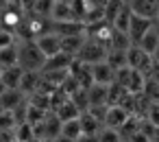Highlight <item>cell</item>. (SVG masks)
Here are the masks:
<instances>
[{
    "label": "cell",
    "instance_id": "obj_1",
    "mask_svg": "<svg viewBox=\"0 0 159 142\" xmlns=\"http://www.w3.org/2000/svg\"><path fill=\"white\" fill-rule=\"evenodd\" d=\"M18 66L26 72H42L46 66V57L33 42H18Z\"/></svg>",
    "mask_w": 159,
    "mask_h": 142
},
{
    "label": "cell",
    "instance_id": "obj_2",
    "mask_svg": "<svg viewBox=\"0 0 159 142\" xmlns=\"http://www.w3.org/2000/svg\"><path fill=\"white\" fill-rule=\"evenodd\" d=\"M107 53H109V46H107L105 42H98V40H94V37H85V42H83V46H81V50H79V55H76V59H81L83 64L94 66V64H98V61H105V59H107Z\"/></svg>",
    "mask_w": 159,
    "mask_h": 142
},
{
    "label": "cell",
    "instance_id": "obj_3",
    "mask_svg": "<svg viewBox=\"0 0 159 142\" xmlns=\"http://www.w3.org/2000/svg\"><path fill=\"white\" fill-rule=\"evenodd\" d=\"M126 64H129V68H133V70H137V72H142L144 74V70L148 72L150 70V64H152V57L150 55H146L139 46H131L129 50H126Z\"/></svg>",
    "mask_w": 159,
    "mask_h": 142
},
{
    "label": "cell",
    "instance_id": "obj_4",
    "mask_svg": "<svg viewBox=\"0 0 159 142\" xmlns=\"http://www.w3.org/2000/svg\"><path fill=\"white\" fill-rule=\"evenodd\" d=\"M35 44H37V48L42 50V55H44L46 59H50V57H55V55L61 53V37H59L57 33L39 35V37L35 40Z\"/></svg>",
    "mask_w": 159,
    "mask_h": 142
},
{
    "label": "cell",
    "instance_id": "obj_5",
    "mask_svg": "<svg viewBox=\"0 0 159 142\" xmlns=\"http://www.w3.org/2000/svg\"><path fill=\"white\" fill-rule=\"evenodd\" d=\"M129 122V109H124L122 105H109L107 107V116H105V127L111 129H122Z\"/></svg>",
    "mask_w": 159,
    "mask_h": 142
},
{
    "label": "cell",
    "instance_id": "obj_6",
    "mask_svg": "<svg viewBox=\"0 0 159 142\" xmlns=\"http://www.w3.org/2000/svg\"><path fill=\"white\" fill-rule=\"evenodd\" d=\"M150 26H152V20L133 13V18H131V26H129V40H131V44H139V40L146 35V31H148Z\"/></svg>",
    "mask_w": 159,
    "mask_h": 142
},
{
    "label": "cell",
    "instance_id": "obj_7",
    "mask_svg": "<svg viewBox=\"0 0 159 142\" xmlns=\"http://www.w3.org/2000/svg\"><path fill=\"white\" fill-rule=\"evenodd\" d=\"M92 79L98 85H111L116 81V70L107 61H98V64L92 66Z\"/></svg>",
    "mask_w": 159,
    "mask_h": 142
},
{
    "label": "cell",
    "instance_id": "obj_8",
    "mask_svg": "<svg viewBox=\"0 0 159 142\" xmlns=\"http://www.w3.org/2000/svg\"><path fill=\"white\" fill-rule=\"evenodd\" d=\"M52 22H68V20H76L74 9H72V0H55L52 7Z\"/></svg>",
    "mask_w": 159,
    "mask_h": 142
},
{
    "label": "cell",
    "instance_id": "obj_9",
    "mask_svg": "<svg viewBox=\"0 0 159 142\" xmlns=\"http://www.w3.org/2000/svg\"><path fill=\"white\" fill-rule=\"evenodd\" d=\"M135 46H139L146 55H150V57H155V53L159 50V29L152 24L148 31H146V35L139 40V44H135Z\"/></svg>",
    "mask_w": 159,
    "mask_h": 142
},
{
    "label": "cell",
    "instance_id": "obj_10",
    "mask_svg": "<svg viewBox=\"0 0 159 142\" xmlns=\"http://www.w3.org/2000/svg\"><path fill=\"white\" fill-rule=\"evenodd\" d=\"M131 11L135 16H142V18H148L152 20L157 16V7H159V0H133V2L129 5Z\"/></svg>",
    "mask_w": 159,
    "mask_h": 142
},
{
    "label": "cell",
    "instance_id": "obj_11",
    "mask_svg": "<svg viewBox=\"0 0 159 142\" xmlns=\"http://www.w3.org/2000/svg\"><path fill=\"white\" fill-rule=\"evenodd\" d=\"M39 85H42V72H24V77H22L18 90L29 98L31 94H35V92L39 90Z\"/></svg>",
    "mask_w": 159,
    "mask_h": 142
},
{
    "label": "cell",
    "instance_id": "obj_12",
    "mask_svg": "<svg viewBox=\"0 0 159 142\" xmlns=\"http://www.w3.org/2000/svg\"><path fill=\"white\" fill-rule=\"evenodd\" d=\"M74 61V57L66 55V53H59L50 59H46V66L42 72H59V70H70V64Z\"/></svg>",
    "mask_w": 159,
    "mask_h": 142
},
{
    "label": "cell",
    "instance_id": "obj_13",
    "mask_svg": "<svg viewBox=\"0 0 159 142\" xmlns=\"http://www.w3.org/2000/svg\"><path fill=\"white\" fill-rule=\"evenodd\" d=\"M87 96H89V107L92 105H109V85H89L87 88Z\"/></svg>",
    "mask_w": 159,
    "mask_h": 142
},
{
    "label": "cell",
    "instance_id": "obj_14",
    "mask_svg": "<svg viewBox=\"0 0 159 142\" xmlns=\"http://www.w3.org/2000/svg\"><path fill=\"white\" fill-rule=\"evenodd\" d=\"M26 101V96L20 92V90H7L2 96H0V107L7 109V111H13L18 105H22Z\"/></svg>",
    "mask_w": 159,
    "mask_h": 142
},
{
    "label": "cell",
    "instance_id": "obj_15",
    "mask_svg": "<svg viewBox=\"0 0 159 142\" xmlns=\"http://www.w3.org/2000/svg\"><path fill=\"white\" fill-rule=\"evenodd\" d=\"M24 68H20V66H13V68H5L2 70V81H5V85L9 88V90H18L20 88V81H22V77H24Z\"/></svg>",
    "mask_w": 159,
    "mask_h": 142
},
{
    "label": "cell",
    "instance_id": "obj_16",
    "mask_svg": "<svg viewBox=\"0 0 159 142\" xmlns=\"http://www.w3.org/2000/svg\"><path fill=\"white\" fill-rule=\"evenodd\" d=\"M79 120H81V127H83V135H98V131L105 127L98 118H94L89 111H83L81 116H79Z\"/></svg>",
    "mask_w": 159,
    "mask_h": 142
},
{
    "label": "cell",
    "instance_id": "obj_17",
    "mask_svg": "<svg viewBox=\"0 0 159 142\" xmlns=\"http://www.w3.org/2000/svg\"><path fill=\"white\" fill-rule=\"evenodd\" d=\"M85 42V35H70V37H61V53L70 55V57H76L81 46Z\"/></svg>",
    "mask_w": 159,
    "mask_h": 142
},
{
    "label": "cell",
    "instance_id": "obj_18",
    "mask_svg": "<svg viewBox=\"0 0 159 142\" xmlns=\"http://www.w3.org/2000/svg\"><path fill=\"white\" fill-rule=\"evenodd\" d=\"M131 18H133V11H131V7H129V5H124V7L120 9V13L116 16V20L111 22V26H113L116 31H120V33H126V35H129Z\"/></svg>",
    "mask_w": 159,
    "mask_h": 142
},
{
    "label": "cell",
    "instance_id": "obj_19",
    "mask_svg": "<svg viewBox=\"0 0 159 142\" xmlns=\"http://www.w3.org/2000/svg\"><path fill=\"white\" fill-rule=\"evenodd\" d=\"M55 116L61 120V122H68V120H74V118H79L81 116V111H79V107L68 98L66 103H61L57 109H55Z\"/></svg>",
    "mask_w": 159,
    "mask_h": 142
},
{
    "label": "cell",
    "instance_id": "obj_20",
    "mask_svg": "<svg viewBox=\"0 0 159 142\" xmlns=\"http://www.w3.org/2000/svg\"><path fill=\"white\" fill-rule=\"evenodd\" d=\"M61 135L79 142V138L83 135V127H81V120L74 118V120H68V122H61Z\"/></svg>",
    "mask_w": 159,
    "mask_h": 142
},
{
    "label": "cell",
    "instance_id": "obj_21",
    "mask_svg": "<svg viewBox=\"0 0 159 142\" xmlns=\"http://www.w3.org/2000/svg\"><path fill=\"white\" fill-rule=\"evenodd\" d=\"M0 66H2V70L18 66V44L7 46V48H0Z\"/></svg>",
    "mask_w": 159,
    "mask_h": 142
},
{
    "label": "cell",
    "instance_id": "obj_22",
    "mask_svg": "<svg viewBox=\"0 0 159 142\" xmlns=\"http://www.w3.org/2000/svg\"><path fill=\"white\" fill-rule=\"evenodd\" d=\"M113 70H120V68H126V50H109L107 53V59H105Z\"/></svg>",
    "mask_w": 159,
    "mask_h": 142
},
{
    "label": "cell",
    "instance_id": "obj_23",
    "mask_svg": "<svg viewBox=\"0 0 159 142\" xmlns=\"http://www.w3.org/2000/svg\"><path fill=\"white\" fill-rule=\"evenodd\" d=\"M70 101L79 107V111H81V114L89 109V96H87V90H85V88H79V90L70 96Z\"/></svg>",
    "mask_w": 159,
    "mask_h": 142
},
{
    "label": "cell",
    "instance_id": "obj_24",
    "mask_svg": "<svg viewBox=\"0 0 159 142\" xmlns=\"http://www.w3.org/2000/svg\"><path fill=\"white\" fill-rule=\"evenodd\" d=\"M52 7H55V0H37L33 13L39 18H50L52 16Z\"/></svg>",
    "mask_w": 159,
    "mask_h": 142
},
{
    "label": "cell",
    "instance_id": "obj_25",
    "mask_svg": "<svg viewBox=\"0 0 159 142\" xmlns=\"http://www.w3.org/2000/svg\"><path fill=\"white\" fill-rule=\"evenodd\" d=\"M98 142H122V135L118 129H111V127H102L98 131Z\"/></svg>",
    "mask_w": 159,
    "mask_h": 142
},
{
    "label": "cell",
    "instance_id": "obj_26",
    "mask_svg": "<svg viewBox=\"0 0 159 142\" xmlns=\"http://www.w3.org/2000/svg\"><path fill=\"white\" fill-rule=\"evenodd\" d=\"M16 118H13V111H0V131H9V129H16Z\"/></svg>",
    "mask_w": 159,
    "mask_h": 142
},
{
    "label": "cell",
    "instance_id": "obj_27",
    "mask_svg": "<svg viewBox=\"0 0 159 142\" xmlns=\"http://www.w3.org/2000/svg\"><path fill=\"white\" fill-rule=\"evenodd\" d=\"M13 44H18V37H16V33H11V31H5V29H0V48H7V46H13Z\"/></svg>",
    "mask_w": 159,
    "mask_h": 142
},
{
    "label": "cell",
    "instance_id": "obj_28",
    "mask_svg": "<svg viewBox=\"0 0 159 142\" xmlns=\"http://www.w3.org/2000/svg\"><path fill=\"white\" fill-rule=\"evenodd\" d=\"M148 122L159 129V103H152L150 105V109H148Z\"/></svg>",
    "mask_w": 159,
    "mask_h": 142
},
{
    "label": "cell",
    "instance_id": "obj_29",
    "mask_svg": "<svg viewBox=\"0 0 159 142\" xmlns=\"http://www.w3.org/2000/svg\"><path fill=\"white\" fill-rule=\"evenodd\" d=\"M35 2H37V0H20V9L24 11V16H31V13H33Z\"/></svg>",
    "mask_w": 159,
    "mask_h": 142
},
{
    "label": "cell",
    "instance_id": "obj_30",
    "mask_svg": "<svg viewBox=\"0 0 159 142\" xmlns=\"http://www.w3.org/2000/svg\"><path fill=\"white\" fill-rule=\"evenodd\" d=\"M79 142H98V135H81Z\"/></svg>",
    "mask_w": 159,
    "mask_h": 142
},
{
    "label": "cell",
    "instance_id": "obj_31",
    "mask_svg": "<svg viewBox=\"0 0 159 142\" xmlns=\"http://www.w3.org/2000/svg\"><path fill=\"white\" fill-rule=\"evenodd\" d=\"M7 90H9V88L5 85V81H2V77H0V96H2V94H5Z\"/></svg>",
    "mask_w": 159,
    "mask_h": 142
},
{
    "label": "cell",
    "instance_id": "obj_32",
    "mask_svg": "<svg viewBox=\"0 0 159 142\" xmlns=\"http://www.w3.org/2000/svg\"><path fill=\"white\" fill-rule=\"evenodd\" d=\"M11 7V0H0V9H7Z\"/></svg>",
    "mask_w": 159,
    "mask_h": 142
},
{
    "label": "cell",
    "instance_id": "obj_33",
    "mask_svg": "<svg viewBox=\"0 0 159 142\" xmlns=\"http://www.w3.org/2000/svg\"><path fill=\"white\" fill-rule=\"evenodd\" d=\"M55 142H74V140H70V138H66V135H59V138H55Z\"/></svg>",
    "mask_w": 159,
    "mask_h": 142
},
{
    "label": "cell",
    "instance_id": "obj_34",
    "mask_svg": "<svg viewBox=\"0 0 159 142\" xmlns=\"http://www.w3.org/2000/svg\"><path fill=\"white\" fill-rule=\"evenodd\" d=\"M11 5L13 7H20V0H11Z\"/></svg>",
    "mask_w": 159,
    "mask_h": 142
},
{
    "label": "cell",
    "instance_id": "obj_35",
    "mask_svg": "<svg viewBox=\"0 0 159 142\" xmlns=\"http://www.w3.org/2000/svg\"><path fill=\"white\" fill-rule=\"evenodd\" d=\"M122 2H124V5H131V2H133V0H122Z\"/></svg>",
    "mask_w": 159,
    "mask_h": 142
},
{
    "label": "cell",
    "instance_id": "obj_36",
    "mask_svg": "<svg viewBox=\"0 0 159 142\" xmlns=\"http://www.w3.org/2000/svg\"><path fill=\"white\" fill-rule=\"evenodd\" d=\"M157 18H159V7H157Z\"/></svg>",
    "mask_w": 159,
    "mask_h": 142
},
{
    "label": "cell",
    "instance_id": "obj_37",
    "mask_svg": "<svg viewBox=\"0 0 159 142\" xmlns=\"http://www.w3.org/2000/svg\"><path fill=\"white\" fill-rule=\"evenodd\" d=\"M0 74H2V66H0Z\"/></svg>",
    "mask_w": 159,
    "mask_h": 142
},
{
    "label": "cell",
    "instance_id": "obj_38",
    "mask_svg": "<svg viewBox=\"0 0 159 142\" xmlns=\"http://www.w3.org/2000/svg\"><path fill=\"white\" fill-rule=\"evenodd\" d=\"M0 111H5V109H2V107H0Z\"/></svg>",
    "mask_w": 159,
    "mask_h": 142
}]
</instances>
